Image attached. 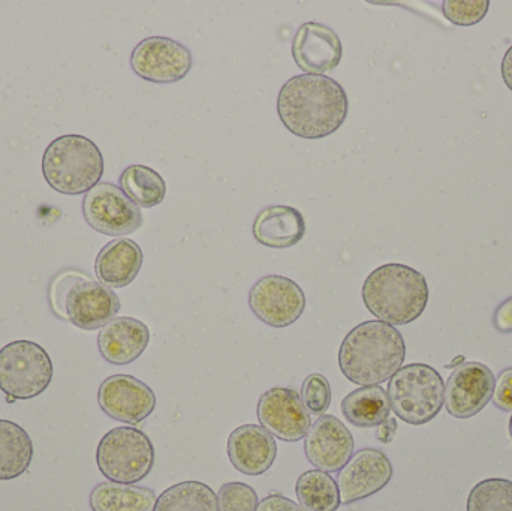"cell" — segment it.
Listing matches in <instances>:
<instances>
[{
  "label": "cell",
  "mask_w": 512,
  "mask_h": 511,
  "mask_svg": "<svg viewBox=\"0 0 512 511\" xmlns=\"http://www.w3.org/2000/svg\"><path fill=\"white\" fill-rule=\"evenodd\" d=\"M493 402L502 411H512V368L505 369L496 381Z\"/></svg>",
  "instance_id": "cell-32"
},
{
  "label": "cell",
  "mask_w": 512,
  "mask_h": 511,
  "mask_svg": "<svg viewBox=\"0 0 512 511\" xmlns=\"http://www.w3.org/2000/svg\"><path fill=\"white\" fill-rule=\"evenodd\" d=\"M98 404L111 419L140 425L156 408V396L143 381L132 375L108 377L98 390Z\"/></svg>",
  "instance_id": "cell-14"
},
{
  "label": "cell",
  "mask_w": 512,
  "mask_h": 511,
  "mask_svg": "<svg viewBox=\"0 0 512 511\" xmlns=\"http://www.w3.org/2000/svg\"><path fill=\"white\" fill-rule=\"evenodd\" d=\"M354 437L337 417H319L304 440V453L316 470L339 473L354 453Z\"/></svg>",
  "instance_id": "cell-16"
},
{
  "label": "cell",
  "mask_w": 512,
  "mask_h": 511,
  "mask_svg": "<svg viewBox=\"0 0 512 511\" xmlns=\"http://www.w3.org/2000/svg\"><path fill=\"white\" fill-rule=\"evenodd\" d=\"M393 479V465L384 452L361 449L339 471L340 504L358 503L381 492Z\"/></svg>",
  "instance_id": "cell-15"
},
{
  "label": "cell",
  "mask_w": 512,
  "mask_h": 511,
  "mask_svg": "<svg viewBox=\"0 0 512 511\" xmlns=\"http://www.w3.org/2000/svg\"><path fill=\"white\" fill-rule=\"evenodd\" d=\"M387 395L391 411L400 420L408 425L423 426L441 413L445 384L432 366L412 363L391 377Z\"/></svg>",
  "instance_id": "cell-6"
},
{
  "label": "cell",
  "mask_w": 512,
  "mask_h": 511,
  "mask_svg": "<svg viewBox=\"0 0 512 511\" xmlns=\"http://www.w3.org/2000/svg\"><path fill=\"white\" fill-rule=\"evenodd\" d=\"M258 504V495H256L255 489L246 483H225L219 489V511H256Z\"/></svg>",
  "instance_id": "cell-31"
},
{
  "label": "cell",
  "mask_w": 512,
  "mask_h": 511,
  "mask_svg": "<svg viewBox=\"0 0 512 511\" xmlns=\"http://www.w3.org/2000/svg\"><path fill=\"white\" fill-rule=\"evenodd\" d=\"M149 342V327L132 317L114 318L98 335L99 353L108 363L117 366L135 362Z\"/></svg>",
  "instance_id": "cell-19"
},
{
  "label": "cell",
  "mask_w": 512,
  "mask_h": 511,
  "mask_svg": "<svg viewBox=\"0 0 512 511\" xmlns=\"http://www.w3.org/2000/svg\"><path fill=\"white\" fill-rule=\"evenodd\" d=\"M342 41L327 24L309 21L300 26L292 41V57L304 74L324 75L342 60Z\"/></svg>",
  "instance_id": "cell-17"
},
{
  "label": "cell",
  "mask_w": 512,
  "mask_h": 511,
  "mask_svg": "<svg viewBox=\"0 0 512 511\" xmlns=\"http://www.w3.org/2000/svg\"><path fill=\"white\" fill-rule=\"evenodd\" d=\"M298 503L306 511H336L340 507L339 486L328 473L310 470L295 485Z\"/></svg>",
  "instance_id": "cell-26"
},
{
  "label": "cell",
  "mask_w": 512,
  "mask_h": 511,
  "mask_svg": "<svg viewBox=\"0 0 512 511\" xmlns=\"http://www.w3.org/2000/svg\"><path fill=\"white\" fill-rule=\"evenodd\" d=\"M249 306L262 323L283 329L300 320L306 308V296L292 279L268 275L251 288Z\"/></svg>",
  "instance_id": "cell-11"
},
{
  "label": "cell",
  "mask_w": 512,
  "mask_h": 511,
  "mask_svg": "<svg viewBox=\"0 0 512 511\" xmlns=\"http://www.w3.org/2000/svg\"><path fill=\"white\" fill-rule=\"evenodd\" d=\"M405 357V339L396 327L382 321H366L343 339L339 368L351 383L379 386L402 368Z\"/></svg>",
  "instance_id": "cell-2"
},
{
  "label": "cell",
  "mask_w": 512,
  "mask_h": 511,
  "mask_svg": "<svg viewBox=\"0 0 512 511\" xmlns=\"http://www.w3.org/2000/svg\"><path fill=\"white\" fill-rule=\"evenodd\" d=\"M468 511H512V482L487 479L474 486L466 504Z\"/></svg>",
  "instance_id": "cell-28"
},
{
  "label": "cell",
  "mask_w": 512,
  "mask_h": 511,
  "mask_svg": "<svg viewBox=\"0 0 512 511\" xmlns=\"http://www.w3.org/2000/svg\"><path fill=\"white\" fill-rule=\"evenodd\" d=\"M277 444L262 426L243 425L228 438V458L246 476H262L276 461Z\"/></svg>",
  "instance_id": "cell-18"
},
{
  "label": "cell",
  "mask_w": 512,
  "mask_h": 511,
  "mask_svg": "<svg viewBox=\"0 0 512 511\" xmlns=\"http://www.w3.org/2000/svg\"><path fill=\"white\" fill-rule=\"evenodd\" d=\"M493 324L498 332L512 333V297L496 308Z\"/></svg>",
  "instance_id": "cell-34"
},
{
  "label": "cell",
  "mask_w": 512,
  "mask_h": 511,
  "mask_svg": "<svg viewBox=\"0 0 512 511\" xmlns=\"http://www.w3.org/2000/svg\"><path fill=\"white\" fill-rule=\"evenodd\" d=\"M348 111L345 89L325 75H295L277 96V113L283 125L304 140L334 134L345 123Z\"/></svg>",
  "instance_id": "cell-1"
},
{
  "label": "cell",
  "mask_w": 512,
  "mask_h": 511,
  "mask_svg": "<svg viewBox=\"0 0 512 511\" xmlns=\"http://www.w3.org/2000/svg\"><path fill=\"white\" fill-rule=\"evenodd\" d=\"M120 188L138 207L144 209L158 206L167 194L164 177L153 168L141 164L125 168L120 176Z\"/></svg>",
  "instance_id": "cell-25"
},
{
  "label": "cell",
  "mask_w": 512,
  "mask_h": 511,
  "mask_svg": "<svg viewBox=\"0 0 512 511\" xmlns=\"http://www.w3.org/2000/svg\"><path fill=\"white\" fill-rule=\"evenodd\" d=\"M489 8V0H445L442 12L450 23L466 27L483 21Z\"/></svg>",
  "instance_id": "cell-29"
},
{
  "label": "cell",
  "mask_w": 512,
  "mask_h": 511,
  "mask_svg": "<svg viewBox=\"0 0 512 511\" xmlns=\"http://www.w3.org/2000/svg\"><path fill=\"white\" fill-rule=\"evenodd\" d=\"M192 53L188 47L165 36L143 39L131 54V68L150 83L168 84L183 80L191 72Z\"/></svg>",
  "instance_id": "cell-10"
},
{
  "label": "cell",
  "mask_w": 512,
  "mask_h": 511,
  "mask_svg": "<svg viewBox=\"0 0 512 511\" xmlns=\"http://www.w3.org/2000/svg\"><path fill=\"white\" fill-rule=\"evenodd\" d=\"M256 511H306L300 504L280 494H271L265 497L256 507Z\"/></svg>",
  "instance_id": "cell-33"
},
{
  "label": "cell",
  "mask_w": 512,
  "mask_h": 511,
  "mask_svg": "<svg viewBox=\"0 0 512 511\" xmlns=\"http://www.w3.org/2000/svg\"><path fill=\"white\" fill-rule=\"evenodd\" d=\"M87 224L104 236L123 237L143 225L140 207L113 183L101 182L87 192L83 200Z\"/></svg>",
  "instance_id": "cell-9"
},
{
  "label": "cell",
  "mask_w": 512,
  "mask_h": 511,
  "mask_svg": "<svg viewBox=\"0 0 512 511\" xmlns=\"http://www.w3.org/2000/svg\"><path fill=\"white\" fill-rule=\"evenodd\" d=\"M33 458V444L17 423L0 420V480H12L26 473Z\"/></svg>",
  "instance_id": "cell-24"
},
{
  "label": "cell",
  "mask_w": 512,
  "mask_h": 511,
  "mask_svg": "<svg viewBox=\"0 0 512 511\" xmlns=\"http://www.w3.org/2000/svg\"><path fill=\"white\" fill-rule=\"evenodd\" d=\"M495 386V374L486 365L478 362L462 363L448 378L445 407L450 416L456 419H471L489 404Z\"/></svg>",
  "instance_id": "cell-13"
},
{
  "label": "cell",
  "mask_w": 512,
  "mask_h": 511,
  "mask_svg": "<svg viewBox=\"0 0 512 511\" xmlns=\"http://www.w3.org/2000/svg\"><path fill=\"white\" fill-rule=\"evenodd\" d=\"M156 501L152 489L114 482L99 483L89 498L93 511H153Z\"/></svg>",
  "instance_id": "cell-22"
},
{
  "label": "cell",
  "mask_w": 512,
  "mask_h": 511,
  "mask_svg": "<svg viewBox=\"0 0 512 511\" xmlns=\"http://www.w3.org/2000/svg\"><path fill=\"white\" fill-rule=\"evenodd\" d=\"M48 302L56 317L81 330L102 329L120 311L119 297L111 288L75 269L63 270L51 279Z\"/></svg>",
  "instance_id": "cell-4"
},
{
  "label": "cell",
  "mask_w": 512,
  "mask_h": 511,
  "mask_svg": "<svg viewBox=\"0 0 512 511\" xmlns=\"http://www.w3.org/2000/svg\"><path fill=\"white\" fill-rule=\"evenodd\" d=\"M153 511H219L218 495L201 482H183L168 488Z\"/></svg>",
  "instance_id": "cell-27"
},
{
  "label": "cell",
  "mask_w": 512,
  "mask_h": 511,
  "mask_svg": "<svg viewBox=\"0 0 512 511\" xmlns=\"http://www.w3.org/2000/svg\"><path fill=\"white\" fill-rule=\"evenodd\" d=\"M53 363L41 345L15 341L0 350V390L15 401L41 395L50 386Z\"/></svg>",
  "instance_id": "cell-8"
},
{
  "label": "cell",
  "mask_w": 512,
  "mask_h": 511,
  "mask_svg": "<svg viewBox=\"0 0 512 511\" xmlns=\"http://www.w3.org/2000/svg\"><path fill=\"white\" fill-rule=\"evenodd\" d=\"M342 413L357 428H378L390 419L387 392L379 386L360 387L343 399Z\"/></svg>",
  "instance_id": "cell-23"
},
{
  "label": "cell",
  "mask_w": 512,
  "mask_h": 511,
  "mask_svg": "<svg viewBox=\"0 0 512 511\" xmlns=\"http://www.w3.org/2000/svg\"><path fill=\"white\" fill-rule=\"evenodd\" d=\"M396 432V419H388L387 422H384L382 425L378 426V431H376V438H378L381 443L390 444L391 441L394 440V437H396Z\"/></svg>",
  "instance_id": "cell-35"
},
{
  "label": "cell",
  "mask_w": 512,
  "mask_h": 511,
  "mask_svg": "<svg viewBox=\"0 0 512 511\" xmlns=\"http://www.w3.org/2000/svg\"><path fill=\"white\" fill-rule=\"evenodd\" d=\"M510 435H511V441H512V416L510 419Z\"/></svg>",
  "instance_id": "cell-37"
},
{
  "label": "cell",
  "mask_w": 512,
  "mask_h": 511,
  "mask_svg": "<svg viewBox=\"0 0 512 511\" xmlns=\"http://www.w3.org/2000/svg\"><path fill=\"white\" fill-rule=\"evenodd\" d=\"M301 401L313 416H325L331 405V386L321 374H312L301 386Z\"/></svg>",
  "instance_id": "cell-30"
},
{
  "label": "cell",
  "mask_w": 512,
  "mask_h": 511,
  "mask_svg": "<svg viewBox=\"0 0 512 511\" xmlns=\"http://www.w3.org/2000/svg\"><path fill=\"white\" fill-rule=\"evenodd\" d=\"M96 464L110 482L134 485L152 471L155 449L143 431L122 426L104 435L96 450Z\"/></svg>",
  "instance_id": "cell-7"
},
{
  "label": "cell",
  "mask_w": 512,
  "mask_h": 511,
  "mask_svg": "<svg viewBox=\"0 0 512 511\" xmlns=\"http://www.w3.org/2000/svg\"><path fill=\"white\" fill-rule=\"evenodd\" d=\"M501 72L505 84H507L508 89L512 92V45L508 48L507 53H505L504 59H502Z\"/></svg>",
  "instance_id": "cell-36"
},
{
  "label": "cell",
  "mask_w": 512,
  "mask_h": 511,
  "mask_svg": "<svg viewBox=\"0 0 512 511\" xmlns=\"http://www.w3.org/2000/svg\"><path fill=\"white\" fill-rule=\"evenodd\" d=\"M256 414L262 428L285 443L303 440L312 426L301 396L288 387H273L265 392L259 398Z\"/></svg>",
  "instance_id": "cell-12"
},
{
  "label": "cell",
  "mask_w": 512,
  "mask_h": 511,
  "mask_svg": "<svg viewBox=\"0 0 512 511\" xmlns=\"http://www.w3.org/2000/svg\"><path fill=\"white\" fill-rule=\"evenodd\" d=\"M304 234H306V221L295 207H265L254 221L256 242L267 248H292L301 242Z\"/></svg>",
  "instance_id": "cell-21"
},
{
  "label": "cell",
  "mask_w": 512,
  "mask_h": 511,
  "mask_svg": "<svg viewBox=\"0 0 512 511\" xmlns=\"http://www.w3.org/2000/svg\"><path fill=\"white\" fill-rule=\"evenodd\" d=\"M144 255L134 240L120 237L107 243L95 261L96 278L108 288H125L134 282L143 267Z\"/></svg>",
  "instance_id": "cell-20"
},
{
  "label": "cell",
  "mask_w": 512,
  "mask_h": 511,
  "mask_svg": "<svg viewBox=\"0 0 512 511\" xmlns=\"http://www.w3.org/2000/svg\"><path fill=\"white\" fill-rule=\"evenodd\" d=\"M423 273L405 264H384L363 285V302L370 314L390 326H406L423 315L429 303Z\"/></svg>",
  "instance_id": "cell-3"
},
{
  "label": "cell",
  "mask_w": 512,
  "mask_h": 511,
  "mask_svg": "<svg viewBox=\"0 0 512 511\" xmlns=\"http://www.w3.org/2000/svg\"><path fill=\"white\" fill-rule=\"evenodd\" d=\"M42 173L54 191L80 195L95 188L104 174L99 147L83 135L71 134L48 144L42 156Z\"/></svg>",
  "instance_id": "cell-5"
}]
</instances>
